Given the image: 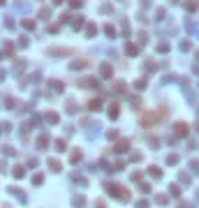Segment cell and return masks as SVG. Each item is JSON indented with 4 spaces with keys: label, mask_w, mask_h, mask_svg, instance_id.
Listing matches in <instances>:
<instances>
[{
    "label": "cell",
    "mask_w": 199,
    "mask_h": 208,
    "mask_svg": "<svg viewBox=\"0 0 199 208\" xmlns=\"http://www.w3.org/2000/svg\"><path fill=\"white\" fill-rule=\"evenodd\" d=\"M141 125L144 127H153V125H157V116L155 114H144L141 116Z\"/></svg>",
    "instance_id": "obj_1"
},
{
    "label": "cell",
    "mask_w": 199,
    "mask_h": 208,
    "mask_svg": "<svg viewBox=\"0 0 199 208\" xmlns=\"http://www.w3.org/2000/svg\"><path fill=\"white\" fill-rule=\"evenodd\" d=\"M44 120H49V125H56L58 120H60V116L54 114V111H46V114H44Z\"/></svg>",
    "instance_id": "obj_2"
},
{
    "label": "cell",
    "mask_w": 199,
    "mask_h": 208,
    "mask_svg": "<svg viewBox=\"0 0 199 208\" xmlns=\"http://www.w3.org/2000/svg\"><path fill=\"white\" fill-rule=\"evenodd\" d=\"M49 53H51V56H69L72 51H69V49H60V46H54Z\"/></svg>",
    "instance_id": "obj_3"
},
{
    "label": "cell",
    "mask_w": 199,
    "mask_h": 208,
    "mask_svg": "<svg viewBox=\"0 0 199 208\" xmlns=\"http://www.w3.org/2000/svg\"><path fill=\"white\" fill-rule=\"evenodd\" d=\"M7 192H12V194H16V199H21L23 204H26V192H23V190H19V187H9Z\"/></svg>",
    "instance_id": "obj_4"
},
{
    "label": "cell",
    "mask_w": 199,
    "mask_h": 208,
    "mask_svg": "<svg viewBox=\"0 0 199 208\" xmlns=\"http://www.w3.org/2000/svg\"><path fill=\"white\" fill-rule=\"evenodd\" d=\"M100 74H102V79H109V76L114 74V69H111V65H107V63H104V65H102V69H100Z\"/></svg>",
    "instance_id": "obj_5"
},
{
    "label": "cell",
    "mask_w": 199,
    "mask_h": 208,
    "mask_svg": "<svg viewBox=\"0 0 199 208\" xmlns=\"http://www.w3.org/2000/svg\"><path fill=\"white\" fill-rule=\"evenodd\" d=\"M79 86L81 88H93V86H97V79H81Z\"/></svg>",
    "instance_id": "obj_6"
},
{
    "label": "cell",
    "mask_w": 199,
    "mask_h": 208,
    "mask_svg": "<svg viewBox=\"0 0 199 208\" xmlns=\"http://www.w3.org/2000/svg\"><path fill=\"white\" fill-rule=\"evenodd\" d=\"M12 174H14V178H23V176H26V166L16 164V166H14V171H12Z\"/></svg>",
    "instance_id": "obj_7"
},
{
    "label": "cell",
    "mask_w": 199,
    "mask_h": 208,
    "mask_svg": "<svg viewBox=\"0 0 199 208\" xmlns=\"http://www.w3.org/2000/svg\"><path fill=\"white\" fill-rule=\"evenodd\" d=\"M37 148H42V150H44V148H49V136H46V134H42L37 139Z\"/></svg>",
    "instance_id": "obj_8"
},
{
    "label": "cell",
    "mask_w": 199,
    "mask_h": 208,
    "mask_svg": "<svg viewBox=\"0 0 199 208\" xmlns=\"http://www.w3.org/2000/svg\"><path fill=\"white\" fill-rule=\"evenodd\" d=\"M125 51H127V56H137V53H139V46H137V44H132V42H130V44L125 46Z\"/></svg>",
    "instance_id": "obj_9"
},
{
    "label": "cell",
    "mask_w": 199,
    "mask_h": 208,
    "mask_svg": "<svg viewBox=\"0 0 199 208\" xmlns=\"http://www.w3.org/2000/svg\"><path fill=\"white\" fill-rule=\"evenodd\" d=\"M174 132H176L178 136H185V134H188V127H185V125H183V123H178V125H176V127H174Z\"/></svg>",
    "instance_id": "obj_10"
},
{
    "label": "cell",
    "mask_w": 199,
    "mask_h": 208,
    "mask_svg": "<svg viewBox=\"0 0 199 208\" xmlns=\"http://www.w3.org/2000/svg\"><path fill=\"white\" fill-rule=\"evenodd\" d=\"M81 157H84V153H81V150H72V160H69V162H72V164H79Z\"/></svg>",
    "instance_id": "obj_11"
},
{
    "label": "cell",
    "mask_w": 199,
    "mask_h": 208,
    "mask_svg": "<svg viewBox=\"0 0 199 208\" xmlns=\"http://www.w3.org/2000/svg\"><path fill=\"white\" fill-rule=\"evenodd\" d=\"M88 106H90V111H100L102 109V102H100V99H90Z\"/></svg>",
    "instance_id": "obj_12"
},
{
    "label": "cell",
    "mask_w": 199,
    "mask_h": 208,
    "mask_svg": "<svg viewBox=\"0 0 199 208\" xmlns=\"http://www.w3.org/2000/svg\"><path fill=\"white\" fill-rule=\"evenodd\" d=\"M56 150H60V153H63V150H67V144H65V139H58V141H56Z\"/></svg>",
    "instance_id": "obj_13"
},
{
    "label": "cell",
    "mask_w": 199,
    "mask_h": 208,
    "mask_svg": "<svg viewBox=\"0 0 199 208\" xmlns=\"http://www.w3.org/2000/svg\"><path fill=\"white\" fill-rule=\"evenodd\" d=\"M148 174L153 176V178H160V176H162V171H160V166H151V169H148Z\"/></svg>",
    "instance_id": "obj_14"
},
{
    "label": "cell",
    "mask_w": 199,
    "mask_h": 208,
    "mask_svg": "<svg viewBox=\"0 0 199 208\" xmlns=\"http://www.w3.org/2000/svg\"><path fill=\"white\" fill-rule=\"evenodd\" d=\"M127 148H130V144H127V141H120V144L116 146V153H125Z\"/></svg>",
    "instance_id": "obj_15"
},
{
    "label": "cell",
    "mask_w": 199,
    "mask_h": 208,
    "mask_svg": "<svg viewBox=\"0 0 199 208\" xmlns=\"http://www.w3.org/2000/svg\"><path fill=\"white\" fill-rule=\"evenodd\" d=\"M49 166H51V171H60V169H63V164L58 162V160H51V162H49Z\"/></svg>",
    "instance_id": "obj_16"
},
{
    "label": "cell",
    "mask_w": 199,
    "mask_h": 208,
    "mask_svg": "<svg viewBox=\"0 0 199 208\" xmlns=\"http://www.w3.org/2000/svg\"><path fill=\"white\" fill-rule=\"evenodd\" d=\"M86 60H77V63H72V69H86Z\"/></svg>",
    "instance_id": "obj_17"
},
{
    "label": "cell",
    "mask_w": 199,
    "mask_h": 208,
    "mask_svg": "<svg viewBox=\"0 0 199 208\" xmlns=\"http://www.w3.org/2000/svg\"><path fill=\"white\" fill-rule=\"evenodd\" d=\"M51 88H54V90H65V86H63V81H51Z\"/></svg>",
    "instance_id": "obj_18"
},
{
    "label": "cell",
    "mask_w": 199,
    "mask_h": 208,
    "mask_svg": "<svg viewBox=\"0 0 199 208\" xmlns=\"http://www.w3.org/2000/svg\"><path fill=\"white\" fill-rule=\"evenodd\" d=\"M118 114H120L118 104H114V106H111V109H109V116H111V118H116V116H118Z\"/></svg>",
    "instance_id": "obj_19"
},
{
    "label": "cell",
    "mask_w": 199,
    "mask_h": 208,
    "mask_svg": "<svg viewBox=\"0 0 199 208\" xmlns=\"http://www.w3.org/2000/svg\"><path fill=\"white\" fill-rule=\"evenodd\" d=\"M104 33H107L109 37H116V28L114 26H104Z\"/></svg>",
    "instance_id": "obj_20"
},
{
    "label": "cell",
    "mask_w": 199,
    "mask_h": 208,
    "mask_svg": "<svg viewBox=\"0 0 199 208\" xmlns=\"http://www.w3.org/2000/svg\"><path fill=\"white\" fill-rule=\"evenodd\" d=\"M42 180H44V174H35V176H33V183H35V185H39Z\"/></svg>",
    "instance_id": "obj_21"
},
{
    "label": "cell",
    "mask_w": 199,
    "mask_h": 208,
    "mask_svg": "<svg viewBox=\"0 0 199 208\" xmlns=\"http://www.w3.org/2000/svg\"><path fill=\"white\" fill-rule=\"evenodd\" d=\"M176 162H178V155H169V157H167V164H169V166H174Z\"/></svg>",
    "instance_id": "obj_22"
},
{
    "label": "cell",
    "mask_w": 199,
    "mask_h": 208,
    "mask_svg": "<svg viewBox=\"0 0 199 208\" xmlns=\"http://www.w3.org/2000/svg\"><path fill=\"white\" fill-rule=\"evenodd\" d=\"M3 51H5V53H7V56H9V53H12V51H14V44H9V42H7V44H5V46H3Z\"/></svg>",
    "instance_id": "obj_23"
},
{
    "label": "cell",
    "mask_w": 199,
    "mask_h": 208,
    "mask_svg": "<svg viewBox=\"0 0 199 208\" xmlns=\"http://www.w3.org/2000/svg\"><path fill=\"white\" fill-rule=\"evenodd\" d=\"M84 204H86V199H84V197H74V206H79V208H81Z\"/></svg>",
    "instance_id": "obj_24"
},
{
    "label": "cell",
    "mask_w": 199,
    "mask_h": 208,
    "mask_svg": "<svg viewBox=\"0 0 199 208\" xmlns=\"http://www.w3.org/2000/svg\"><path fill=\"white\" fill-rule=\"evenodd\" d=\"M181 49H183V51H190V49H192V44L185 39V42H181Z\"/></svg>",
    "instance_id": "obj_25"
},
{
    "label": "cell",
    "mask_w": 199,
    "mask_h": 208,
    "mask_svg": "<svg viewBox=\"0 0 199 208\" xmlns=\"http://www.w3.org/2000/svg\"><path fill=\"white\" fill-rule=\"evenodd\" d=\"M95 33H97V30H95V26H93V23H88V33H86V35H88V37H93Z\"/></svg>",
    "instance_id": "obj_26"
},
{
    "label": "cell",
    "mask_w": 199,
    "mask_h": 208,
    "mask_svg": "<svg viewBox=\"0 0 199 208\" xmlns=\"http://www.w3.org/2000/svg\"><path fill=\"white\" fill-rule=\"evenodd\" d=\"M167 201H169V199L165 197V194H157V204H162V206H165V204H167Z\"/></svg>",
    "instance_id": "obj_27"
},
{
    "label": "cell",
    "mask_w": 199,
    "mask_h": 208,
    "mask_svg": "<svg viewBox=\"0 0 199 208\" xmlns=\"http://www.w3.org/2000/svg\"><path fill=\"white\" fill-rule=\"evenodd\" d=\"M77 111V106H74V102H67V114H74Z\"/></svg>",
    "instance_id": "obj_28"
},
{
    "label": "cell",
    "mask_w": 199,
    "mask_h": 208,
    "mask_svg": "<svg viewBox=\"0 0 199 208\" xmlns=\"http://www.w3.org/2000/svg\"><path fill=\"white\" fill-rule=\"evenodd\" d=\"M3 153H7V155H14L16 150H14V148H12V146H5V148H3Z\"/></svg>",
    "instance_id": "obj_29"
},
{
    "label": "cell",
    "mask_w": 199,
    "mask_h": 208,
    "mask_svg": "<svg viewBox=\"0 0 199 208\" xmlns=\"http://www.w3.org/2000/svg\"><path fill=\"white\" fill-rule=\"evenodd\" d=\"M157 51H160V53H167V51H169V44H165V42H162V44H160V49H157Z\"/></svg>",
    "instance_id": "obj_30"
},
{
    "label": "cell",
    "mask_w": 199,
    "mask_h": 208,
    "mask_svg": "<svg viewBox=\"0 0 199 208\" xmlns=\"http://www.w3.org/2000/svg\"><path fill=\"white\" fill-rule=\"evenodd\" d=\"M39 19H44V21L49 19V9H42V12H39Z\"/></svg>",
    "instance_id": "obj_31"
},
{
    "label": "cell",
    "mask_w": 199,
    "mask_h": 208,
    "mask_svg": "<svg viewBox=\"0 0 199 208\" xmlns=\"http://www.w3.org/2000/svg\"><path fill=\"white\" fill-rule=\"evenodd\" d=\"M23 28H28V30H33V28H35V23H33V21H23Z\"/></svg>",
    "instance_id": "obj_32"
},
{
    "label": "cell",
    "mask_w": 199,
    "mask_h": 208,
    "mask_svg": "<svg viewBox=\"0 0 199 208\" xmlns=\"http://www.w3.org/2000/svg\"><path fill=\"white\" fill-rule=\"evenodd\" d=\"M81 26H84V19H81V16H79V19H77V21H74V28H77V30H79V28H81Z\"/></svg>",
    "instance_id": "obj_33"
},
{
    "label": "cell",
    "mask_w": 199,
    "mask_h": 208,
    "mask_svg": "<svg viewBox=\"0 0 199 208\" xmlns=\"http://www.w3.org/2000/svg\"><path fill=\"white\" fill-rule=\"evenodd\" d=\"M185 7H188V12H195L197 5H195V3H185Z\"/></svg>",
    "instance_id": "obj_34"
},
{
    "label": "cell",
    "mask_w": 199,
    "mask_h": 208,
    "mask_svg": "<svg viewBox=\"0 0 199 208\" xmlns=\"http://www.w3.org/2000/svg\"><path fill=\"white\" fill-rule=\"evenodd\" d=\"M134 88H139V90H141V88H146V81H144V79H139V81H137V86H134Z\"/></svg>",
    "instance_id": "obj_35"
},
{
    "label": "cell",
    "mask_w": 199,
    "mask_h": 208,
    "mask_svg": "<svg viewBox=\"0 0 199 208\" xmlns=\"http://www.w3.org/2000/svg\"><path fill=\"white\" fill-rule=\"evenodd\" d=\"M137 208H148V201H144V199L137 201Z\"/></svg>",
    "instance_id": "obj_36"
},
{
    "label": "cell",
    "mask_w": 199,
    "mask_h": 208,
    "mask_svg": "<svg viewBox=\"0 0 199 208\" xmlns=\"http://www.w3.org/2000/svg\"><path fill=\"white\" fill-rule=\"evenodd\" d=\"M69 5H72V7H81L84 3H81V0H69Z\"/></svg>",
    "instance_id": "obj_37"
},
{
    "label": "cell",
    "mask_w": 199,
    "mask_h": 208,
    "mask_svg": "<svg viewBox=\"0 0 199 208\" xmlns=\"http://www.w3.org/2000/svg\"><path fill=\"white\" fill-rule=\"evenodd\" d=\"M178 192H181L178 185H171V194H174V197H178Z\"/></svg>",
    "instance_id": "obj_38"
},
{
    "label": "cell",
    "mask_w": 199,
    "mask_h": 208,
    "mask_svg": "<svg viewBox=\"0 0 199 208\" xmlns=\"http://www.w3.org/2000/svg\"><path fill=\"white\" fill-rule=\"evenodd\" d=\"M19 46H28V37H21L19 39Z\"/></svg>",
    "instance_id": "obj_39"
},
{
    "label": "cell",
    "mask_w": 199,
    "mask_h": 208,
    "mask_svg": "<svg viewBox=\"0 0 199 208\" xmlns=\"http://www.w3.org/2000/svg\"><path fill=\"white\" fill-rule=\"evenodd\" d=\"M95 208H107V206H104V204H102V201H100V204H97Z\"/></svg>",
    "instance_id": "obj_40"
},
{
    "label": "cell",
    "mask_w": 199,
    "mask_h": 208,
    "mask_svg": "<svg viewBox=\"0 0 199 208\" xmlns=\"http://www.w3.org/2000/svg\"><path fill=\"white\" fill-rule=\"evenodd\" d=\"M5 79V72H3V69H0V81H3Z\"/></svg>",
    "instance_id": "obj_41"
},
{
    "label": "cell",
    "mask_w": 199,
    "mask_h": 208,
    "mask_svg": "<svg viewBox=\"0 0 199 208\" xmlns=\"http://www.w3.org/2000/svg\"><path fill=\"white\" fill-rule=\"evenodd\" d=\"M0 5H5V0H0Z\"/></svg>",
    "instance_id": "obj_42"
}]
</instances>
